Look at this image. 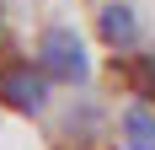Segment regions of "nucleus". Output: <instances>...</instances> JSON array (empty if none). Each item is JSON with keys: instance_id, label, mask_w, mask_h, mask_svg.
<instances>
[{"instance_id": "f257e3e1", "label": "nucleus", "mask_w": 155, "mask_h": 150, "mask_svg": "<svg viewBox=\"0 0 155 150\" xmlns=\"http://www.w3.org/2000/svg\"><path fill=\"white\" fill-rule=\"evenodd\" d=\"M32 59H38V70L54 80V91H86L91 86V48H86V38H80L75 27H43L38 32V48H32Z\"/></svg>"}, {"instance_id": "f03ea898", "label": "nucleus", "mask_w": 155, "mask_h": 150, "mask_svg": "<svg viewBox=\"0 0 155 150\" xmlns=\"http://www.w3.org/2000/svg\"><path fill=\"white\" fill-rule=\"evenodd\" d=\"M0 107L16 118H48L54 107V80L38 70V59H0Z\"/></svg>"}, {"instance_id": "7ed1b4c3", "label": "nucleus", "mask_w": 155, "mask_h": 150, "mask_svg": "<svg viewBox=\"0 0 155 150\" xmlns=\"http://www.w3.org/2000/svg\"><path fill=\"white\" fill-rule=\"evenodd\" d=\"M48 113H54V107H48ZM102 134H107V113H102V102H91V97H75V102H64L59 113H54V145L59 150H96Z\"/></svg>"}, {"instance_id": "20e7f679", "label": "nucleus", "mask_w": 155, "mask_h": 150, "mask_svg": "<svg viewBox=\"0 0 155 150\" xmlns=\"http://www.w3.org/2000/svg\"><path fill=\"white\" fill-rule=\"evenodd\" d=\"M96 38L107 43V54H134V48H144L139 11H134L128 0H102V11H96Z\"/></svg>"}, {"instance_id": "39448f33", "label": "nucleus", "mask_w": 155, "mask_h": 150, "mask_svg": "<svg viewBox=\"0 0 155 150\" xmlns=\"http://www.w3.org/2000/svg\"><path fill=\"white\" fill-rule=\"evenodd\" d=\"M118 134H123V150H155V102L128 91L123 113H118Z\"/></svg>"}, {"instance_id": "423d86ee", "label": "nucleus", "mask_w": 155, "mask_h": 150, "mask_svg": "<svg viewBox=\"0 0 155 150\" xmlns=\"http://www.w3.org/2000/svg\"><path fill=\"white\" fill-rule=\"evenodd\" d=\"M118 75L128 80V91H134V97L155 102V54H144V48H134V54H118Z\"/></svg>"}, {"instance_id": "0eeeda50", "label": "nucleus", "mask_w": 155, "mask_h": 150, "mask_svg": "<svg viewBox=\"0 0 155 150\" xmlns=\"http://www.w3.org/2000/svg\"><path fill=\"white\" fill-rule=\"evenodd\" d=\"M0 38H5V0H0Z\"/></svg>"}]
</instances>
